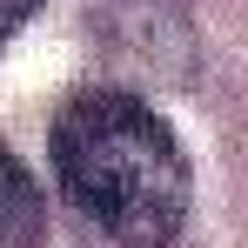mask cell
Wrapping results in <instances>:
<instances>
[{"instance_id":"1","label":"cell","mask_w":248,"mask_h":248,"mask_svg":"<svg viewBox=\"0 0 248 248\" xmlns=\"http://www.w3.org/2000/svg\"><path fill=\"white\" fill-rule=\"evenodd\" d=\"M47 161L67 208L114 248H168L188 221V155L127 87H81L47 127Z\"/></svg>"},{"instance_id":"2","label":"cell","mask_w":248,"mask_h":248,"mask_svg":"<svg viewBox=\"0 0 248 248\" xmlns=\"http://www.w3.org/2000/svg\"><path fill=\"white\" fill-rule=\"evenodd\" d=\"M94 34L148 81H195L188 0H94Z\"/></svg>"},{"instance_id":"3","label":"cell","mask_w":248,"mask_h":248,"mask_svg":"<svg viewBox=\"0 0 248 248\" xmlns=\"http://www.w3.org/2000/svg\"><path fill=\"white\" fill-rule=\"evenodd\" d=\"M47 242V202L14 148H0V248H41Z\"/></svg>"},{"instance_id":"4","label":"cell","mask_w":248,"mask_h":248,"mask_svg":"<svg viewBox=\"0 0 248 248\" xmlns=\"http://www.w3.org/2000/svg\"><path fill=\"white\" fill-rule=\"evenodd\" d=\"M34 7H41V0H0V47H7L27 20H34Z\"/></svg>"}]
</instances>
